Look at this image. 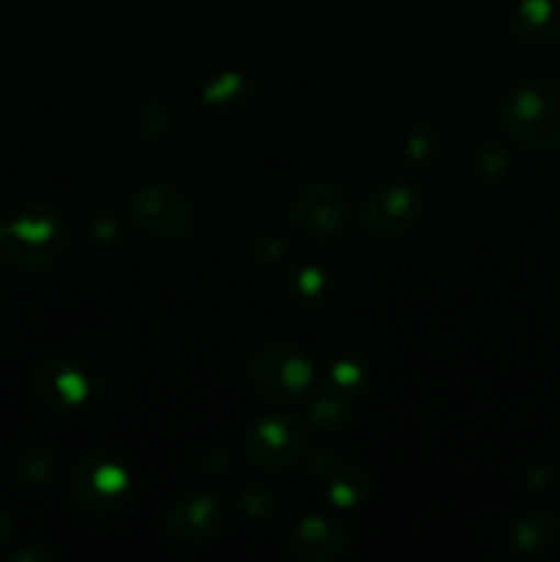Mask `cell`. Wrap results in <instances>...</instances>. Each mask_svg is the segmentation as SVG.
I'll list each match as a JSON object with an SVG mask.
<instances>
[{
	"label": "cell",
	"mask_w": 560,
	"mask_h": 562,
	"mask_svg": "<svg viewBox=\"0 0 560 562\" xmlns=\"http://www.w3.org/2000/svg\"><path fill=\"white\" fill-rule=\"evenodd\" d=\"M558 450H560V431H558Z\"/></svg>",
	"instance_id": "d4e9b609"
},
{
	"label": "cell",
	"mask_w": 560,
	"mask_h": 562,
	"mask_svg": "<svg viewBox=\"0 0 560 562\" xmlns=\"http://www.w3.org/2000/svg\"><path fill=\"white\" fill-rule=\"evenodd\" d=\"M505 173H508V154H505L497 143H486V146L475 154L478 181H483V184H497Z\"/></svg>",
	"instance_id": "ac0fdd59"
},
{
	"label": "cell",
	"mask_w": 560,
	"mask_h": 562,
	"mask_svg": "<svg viewBox=\"0 0 560 562\" xmlns=\"http://www.w3.org/2000/svg\"><path fill=\"white\" fill-rule=\"evenodd\" d=\"M346 192L333 181H307L291 201V228L311 241L333 239L346 223Z\"/></svg>",
	"instance_id": "ba28073f"
},
{
	"label": "cell",
	"mask_w": 560,
	"mask_h": 562,
	"mask_svg": "<svg viewBox=\"0 0 560 562\" xmlns=\"http://www.w3.org/2000/svg\"><path fill=\"white\" fill-rule=\"evenodd\" d=\"M351 409H349V398L338 393H327L322 398H316V404L311 406V423L318 428V431H340V428L349 423Z\"/></svg>",
	"instance_id": "2e32d148"
},
{
	"label": "cell",
	"mask_w": 560,
	"mask_h": 562,
	"mask_svg": "<svg viewBox=\"0 0 560 562\" xmlns=\"http://www.w3.org/2000/svg\"><path fill=\"white\" fill-rule=\"evenodd\" d=\"M296 285H300V296L316 300L324 291V274L318 272V269H302V272L296 274Z\"/></svg>",
	"instance_id": "7402d4cb"
},
{
	"label": "cell",
	"mask_w": 560,
	"mask_h": 562,
	"mask_svg": "<svg viewBox=\"0 0 560 562\" xmlns=\"http://www.w3.org/2000/svg\"><path fill=\"white\" fill-rule=\"evenodd\" d=\"M508 140L530 151L560 148V77L538 75L519 82L500 108Z\"/></svg>",
	"instance_id": "6da1fadb"
},
{
	"label": "cell",
	"mask_w": 560,
	"mask_h": 562,
	"mask_svg": "<svg viewBox=\"0 0 560 562\" xmlns=\"http://www.w3.org/2000/svg\"><path fill=\"white\" fill-rule=\"evenodd\" d=\"M165 124H168V110H165V104L159 102V99H152V102L143 104L141 113H137L135 135L137 137H154L157 132L165 130Z\"/></svg>",
	"instance_id": "ffe728a7"
},
{
	"label": "cell",
	"mask_w": 560,
	"mask_h": 562,
	"mask_svg": "<svg viewBox=\"0 0 560 562\" xmlns=\"http://www.w3.org/2000/svg\"><path fill=\"white\" fill-rule=\"evenodd\" d=\"M439 151H443V137H439L437 130L415 132L410 146H406V154H410V159H415L417 165L437 162Z\"/></svg>",
	"instance_id": "d6986e66"
},
{
	"label": "cell",
	"mask_w": 560,
	"mask_h": 562,
	"mask_svg": "<svg viewBox=\"0 0 560 562\" xmlns=\"http://www.w3.org/2000/svg\"><path fill=\"white\" fill-rule=\"evenodd\" d=\"M423 198L404 181L382 184L362 203V228L377 239H401L412 234L423 220Z\"/></svg>",
	"instance_id": "8992f818"
},
{
	"label": "cell",
	"mask_w": 560,
	"mask_h": 562,
	"mask_svg": "<svg viewBox=\"0 0 560 562\" xmlns=\"http://www.w3.org/2000/svg\"><path fill=\"white\" fill-rule=\"evenodd\" d=\"M14 560H53V552H16Z\"/></svg>",
	"instance_id": "cb8c5ba5"
},
{
	"label": "cell",
	"mask_w": 560,
	"mask_h": 562,
	"mask_svg": "<svg viewBox=\"0 0 560 562\" xmlns=\"http://www.w3.org/2000/svg\"><path fill=\"white\" fill-rule=\"evenodd\" d=\"M242 453L253 467L264 472L289 470L305 453V434L289 417L267 415L245 431Z\"/></svg>",
	"instance_id": "52a82bcc"
},
{
	"label": "cell",
	"mask_w": 560,
	"mask_h": 562,
	"mask_svg": "<svg viewBox=\"0 0 560 562\" xmlns=\"http://www.w3.org/2000/svg\"><path fill=\"white\" fill-rule=\"evenodd\" d=\"M327 494L329 503L338 505V508H355V505L366 503L368 494H371V477L360 467L346 464L329 475Z\"/></svg>",
	"instance_id": "5bb4252c"
},
{
	"label": "cell",
	"mask_w": 560,
	"mask_h": 562,
	"mask_svg": "<svg viewBox=\"0 0 560 562\" xmlns=\"http://www.w3.org/2000/svg\"><path fill=\"white\" fill-rule=\"evenodd\" d=\"M11 536H14V525H11V516L9 510L0 505V552L11 543Z\"/></svg>",
	"instance_id": "603a6c76"
},
{
	"label": "cell",
	"mask_w": 560,
	"mask_h": 562,
	"mask_svg": "<svg viewBox=\"0 0 560 562\" xmlns=\"http://www.w3.org/2000/svg\"><path fill=\"white\" fill-rule=\"evenodd\" d=\"M245 88V80L236 75L231 77H220L217 82H212L206 91V97L212 99V102H239V91Z\"/></svg>",
	"instance_id": "44dd1931"
},
{
	"label": "cell",
	"mask_w": 560,
	"mask_h": 562,
	"mask_svg": "<svg viewBox=\"0 0 560 562\" xmlns=\"http://www.w3.org/2000/svg\"><path fill=\"white\" fill-rule=\"evenodd\" d=\"M130 472L110 453H86L71 467L69 497L88 516L115 514L130 499Z\"/></svg>",
	"instance_id": "277c9868"
},
{
	"label": "cell",
	"mask_w": 560,
	"mask_h": 562,
	"mask_svg": "<svg viewBox=\"0 0 560 562\" xmlns=\"http://www.w3.org/2000/svg\"><path fill=\"white\" fill-rule=\"evenodd\" d=\"M514 33L533 47L560 44V3L558 0H519L514 9Z\"/></svg>",
	"instance_id": "4fadbf2b"
},
{
	"label": "cell",
	"mask_w": 560,
	"mask_h": 562,
	"mask_svg": "<svg viewBox=\"0 0 560 562\" xmlns=\"http://www.w3.org/2000/svg\"><path fill=\"white\" fill-rule=\"evenodd\" d=\"M66 225L55 209L36 206L0 228V256L22 272H47L64 258Z\"/></svg>",
	"instance_id": "7a4b0ae2"
},
{
	"label": "cell",
	"mask_w": 560,
	"mask_h": 562,
	"mask_svg": "<svg viewBox=\"0 0 560 562\" xmlns=\"http://www.w3.org/2000/svg\"><path fill=\"white\" fill-rule=\"evenodd\" d=\"M53 472L55 456L42 445H27L14 456V475L25 486H44L47 481H53Z\"/></svg>",
	"instance_id": "9a60e30c"
},
{
	"label": "cell",
	"mask_w": 560,
	"mask_h": 562,
	"mask_svg": "<svg viewBox=\"0 0 560 562\" xmlns=\"http://www.w3.org/2000/svg\"><path fill=\"white\" fill-rule=\"evenodd\" d=\"M220 508L206 494L179 497L168 510V532L181 543H201L217 530Z\"/></svg>",
	"instance_id": "8fae6325"
},
{
	"label": "cell",
	"mask_w": 560,
	"mask_h": 562,
	"mask_svg": "<svg viewBox=\"0 0 560 562\" xmlns=\"http://www.w3.org/2000/svg\"><path fill=\"white\" fill-rule=\"evenodd\" d=\"M346 547H349L346 527L322 514H313L307 519H302L289 538L291 554L305 562L338 560L346 552Z\"/></svg>",
	"instance_id": "30bf717a"
},
{
	"label": "cell",
	"mask_w": 560,
	"mask_h": 562,
	"mask_svg": "<svg viewBox=\"0 0 560 562\" xmlns=\"http://www.w3.org/2000/svg\"><path fill=\"white\" fill-rule=\"evenodd\" d=\"M511 547L519 554H536L560 541V510L552 505H533L511 525Z\"/></svg>",
	"instance_id": "7c38bea8"
},
{
	"label": "cell",
	"mask_w": 560,
	"mask_h": 562,
	"mask_svg": "<svg viewBox=\"0 0 560 562\" xmlns=\"http://www.w3.org/2000/svg\"><path fill=\"white\" fill-rule=\"evenodd\" d=\"M253 393L272 406L300 404L313 387V366L289 344H264L247 366Z\"/></svg>",
	"instance_id": "3957f363"
},
{
	"label": "cell",
	"mask_w": 560,
	"mask_h": 562,
	"mask_svg": "<svg viewBox=\"0 0 560 562\" xmlns=\"http://www.w3.org/2000/svg\"><path fill=\"white\" fill-rule=\"evenodd\" d=\"M329 387L333 393L344 395V398H355V395L366 393L368 387V368L355 360H338L329 371Z\"/></svg>",
	"instance_id": "e0dca14e"
},
{
	"label": "cell",
	"mask_w": 560,
	"mask_h": 562,
	"mask_svg": "<svg viewBox=\"0 0 560 562\" xmlns=\"http://www.w3.org/2000/svg\"><path fill=\"white\" fill-rule=\"evenodd\" d=\"M38 401L47 409L69 412L77 409L82 401L88 398V376L77 362L66 360V357H49L38 366L36 379H33Z\"/></svg>",
	"instance_id": "9c48e42d"
},
{
	"label": "cell",
	"mask_w": 560,
	"mask_h": 562,
	"mask_svg": "<svg viewBox=\"0 0 560 562\" xmlns=\"http://www.w3.org/2000/svg\"><path fill=\"white\" fill-rule=\"evenodd\" d=\"M130 220L152 239L181 241L195 228V206L179 187L146 184L130 198Z\"/></svg>",
	"instance_id": "5b68a950"
}]
</instances>
